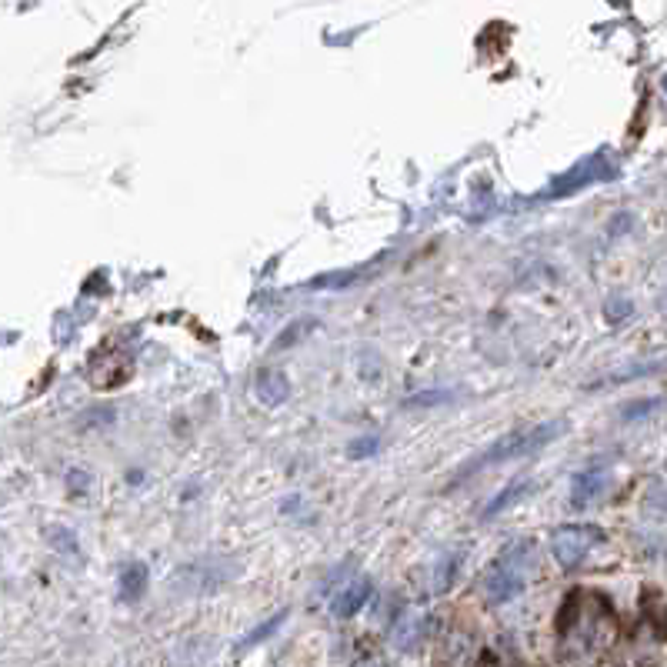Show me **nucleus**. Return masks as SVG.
Instances as JSON below:
<instances>
[{
    "mask_svg": "<svg viewBox=\"0 0 667 667\" xmlns=\"http://www.w3.org/2000/svg\"><path fill=\"white\" fill-rule=\"evenodd\" d=\"M307 327H311V321H297V324H291V327H287V334H284V337H277L274 351H281V347L294 344L297 337H304V334H307Z\"/></svg>",
    "mask_w": 667,
    "mask_h": 667,
    "instance_id": "nucleus-11",
    "label": "nucleus"
},
{
    "mask_svg": "<svg viewBox=\"0 0 667 667\" xmlns=\"http://www.w3.org/2000/svg\"><path fill=\"white\" fill-rule=\"evenodd\" d=\"M521 494H527V484H511V487H507L504 494H497L494 501L484 507V517H487V521H491V517H497V514H501L504 507L511 504V501H517V497H521Z\"/></svg>",
    "mask_w": 667,
    "mask_h": 667,
    "instance_id": "nucleus-9",
    "label": "nucleus"
},
{
    "mask_svg": "<svg viewBox=\"0 0 667 667\" xmlns=\"http://www.w3.org/2000/svg\"><path fill=\"white\" fill-rule=\"evenodd\" d=\"M147 587V567L144 564H127L121 571V594L124 601H137Z\"/></svg>",
    "mask_w": 667,
    "mask_h": 667,
    "instance_id": "nucleus-8",
    "label": "nucleus"
},
{
    "mask_svg": "<svg viewBox=\"0 0 667 667\" xmlns=\"http://www.w3.org/2000/svg\"><path fill=\"white\" fill-rule=\"evenodd\" d=\"M561 421H551V424H541V427H531V431H511L504 434L501 441H494L487 451L477 457V461L467 467V471H477V467H491V464H504V461H517V457L537 451V447H544L547 441H554L557 431H561Z\"/></svg>",
    "mask_w": 667,
    "mask_h": 667,
    "instance_id": "nucleus-1",
    "label": "nucleus"
},
{
    "mask_svg": "<svg viewBox=\"0 0 667 667\" xmlns=\"http://www.w3.org/2000/svg\"><path fill=\"white\" fill-rule=\"evenodd\" d=\"M421 637H424V621H407V624H401V631H397L394 641L401 651H414Z\"/></svg>",
    "mask_w": 667,
    "mask_h": 667,
    "instance_id": "nucleus-10",
    "label": "nucleus"
},
{
    "mask_svg": "<svg viewBox=\"0 0 667 667\" xmlns=\"http://www.w3.org/2000/svg\"><path fill=\"white\" fill-rule=\"evenodd\" d=\"M284 617H287V611H277L274 617H267L264 624H257L251 634H244L241 641H237V654H244V651H251V647H257L261 641H267V637H271L277 627L284 624Z\"/></svg>",
    "mask_w": 667,
    "mask_h": 667,
    "instance_id": "nucleus-7",
    "label": "nucleus"
},
{
    "mask_svg": "<svg viewBox=\"0 0 667 667\" xmlns=\"http://www.w3.org/2000/svg\"><path fill=\"white\" fill-rule=\"evenodd\" d=\"M624 314H631V304H607V317H611V321H617V317H624Z\"/></svg>",
    "mask_w": 667,
    "mask_h": 667,
    "instance_id": "nucleus-14",
    "label": "nucleus"
},
{
    "mask_svg": "<svg viewBox=\"0 0 667 667\" xmlns=\"http://www.w3.org/2000/svg\"><path fill=\"white\" fill-rule=\"evenodd\" d=\"M257 397H261L267 407H281L287 397H291V384H287L284 374H261V381H257Z\"/></svg>",
    "mask_w": 667,
    "mask_h": 667,
    "instance_id": "nucleus-6",
    "label": "nucleus"
},
{
    "mask_svg": "<svg viewBox=\"0 0 667 667\" xmlns=\"http://www.w3.org/2000/svg\"><path fill=\"white\" fill-rule=\"evenodd\" d=\"M441 401H447V394H441V391H427V394H417V397H411V401H407V407H421V404H441Z\"/></svg>",
    "mask_w": 667,
    "mask_h": 667,
    "instance_id": "nucleus-13",
    "label": "nucleus"
},
{
    "mask_svg": "<svg viewBox=\"0 0 667 667\" xmlns=\"http://www.w3.org/2000/svg\"><path fill=\"white\" fill-rule=\"evenodd\" d=\"M377 451V437H364V441H357V444H351V454L354 461H361V457H367V454H374Z\"/></svg>",
    "mask_w": 667,
    "mask_h": 667,
    "instance_id": "nucleus-12",
    "label": "nucleus"
},
{
    "mask_svg": "<svg viewBox=\"0 0 667 667\" xmlns=\"http://www.w3.org/2000/svg\"><path fill=\"white\" fill-rule=\"evenodd\" d=\"M604 484H607V471H604V467H587V471H581V474L574 477L571 504H574V507H587L597 494L604 491Z\"/></svg>",
    "mask_w": 667,
    "mask_h": 667,
    "instance_id": "nucleus-5",
    "label": "nucleus"
},
{
    "mask_svg": "<svg viewBox=\"0 0 667 667\" xmlns=\"http://www.w3.org/2000/svg\"><path fill=\"white\" fill-rule=\"evenodd\" d=\"M531 554V544L511 547L484 577V594L491 604H507L524 591V557Z\"/></svg>",
    "mask_w": 667,
    "mask_h": 667,
    "instance_id": "nucleus-2",
    "label": "nucleus"
},
{
    "mask_svg": "<svg viewBox=\"0 0 667 667\" xmlns=\"http://www.w3.org/2000/svg\"><path fill=\"white\" fill-rule=\"evenodd\" d=\"M371 581L367 577H357L354 584H347L341 594L334 597V604H331V611H334V617H341V621H347V617H354L361 607L367 604V597H371Z\"/></svg>",
    "mask_w": 667,
    "mask_h": 667,
    "instance_id": "nucleus-4",
    "label": "nucleus"
},
{
    "mask_svg": "<svg viewBox=\"0 0 667 667\" xmlns=\"http://www.w3.org/2000/svg\"><path fill=\"white\" fill-rule=\"evenodd\" d=\"M601 537H604L601 527H594V524H567V527H557L554 531L551 551L564 571H574V567L584 564V557L591 554V547L601 541Z\"/></svg>",
    "mask_w": 667,
    "mask_h": 667,
    "instance_id": "nucleus-3",
    "label": "nucleus"
}]
</instances>
